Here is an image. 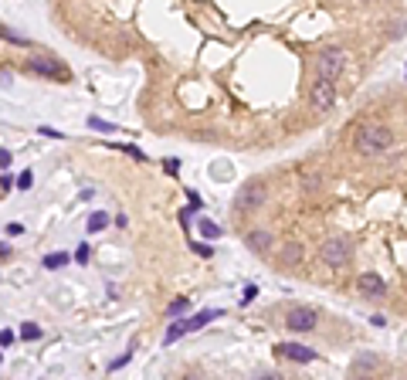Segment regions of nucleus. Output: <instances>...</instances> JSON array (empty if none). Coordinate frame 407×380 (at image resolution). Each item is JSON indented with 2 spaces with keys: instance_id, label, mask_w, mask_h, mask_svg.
Returning a JSON list of instances; mask_svg holds the SVG:
<instances>
[{
  "instance_id": "obj_2",
  "label": "nucleus",
  "mask_w": 407,
  "mask_h": 380,
  "mask_svg": "<svg viewBox=\"0 0 407 380\" xmlns=\"http://www.w3.org/2000/svg\"><path fill=\"white\" fill-rule=\"evenodd\" d=\"M343 65H347L343 48H323V51H319V58H316V75L336 82V78H340V72H343Z\"/></svg>"
},
{
  "instance_id": "obj_22",
  "label": "nucleus",
  "mask_w": 407,
  "mask_h": 380,
  "mask_svg": "<svg viewBox=\"0 0 407 380\" xmlns=\"http://www.w3.org/2000/svg\"><path fill=\"white\" fill-rule=\"evenodd\" d=\"M0 167H4V170L11 167V150H0Z\"/></svg>"
},
{
  "instance_id": "obj_19",
  "label": "nucleus",
  "mask_w": 407,
  "mask_h": 380,
  "mask_svg": "<svg viewBox=\"0 0 407 380\" xmlns=\"http://www.w3.org/2000/svg\"><path fill=\"white\" fill-rule=\"evenodd\" d=\"M18 187H20V190H27V187H31V170H24V173L18 177Z\"/></svg>"
},
{
  "instance_id": "obj_23",
  "label": "nucleus",
  "mask_w": 407,
  "mask_h": 380,
  "mask_svg": "<svg viewBox=\"0 0 407 380\" xmlns=\"http://www.w3.org/2000/svg\"><path fill=\"white\" fill-rule=\"evenodd\" d=\"M75 258H78V262H89V245H82V248H78V255H75Z\"/></svg>"
},
{
  "instance_id": "obj_11",
  "label": "nucleus",
  "mask_w": 407,
  "mask_h": 380,
  "mask_svg": "<svg viewBox=\"0 0 407 380\" xmlns=\"http://www.w3.org/2000/svg\"><path fill=\"white\" fill-rule=\"evenodd\" d=\"M302 258V245L299 241H289V245L282 248V265H295Z\"/></svg>"
},
{
  "instance_id": "obj_12",
  "label": "nucleus",
  "mask_w": 407,
  "mask_h": 380,
  "mask_svg": "<svg viewBox=\"0 0 407 380\" xmlns=\"http://www.w3.org/2000/svg\"><path fill=\"white\" fill-rule=\"evenodd\" d=\"M373 367H377V357H367V353H363V357H356V360H353L349 370H353V374H360V370H373Z\"/></svg>"
},
{
  "instance_id": "obj_9",
  "label": "nucleus",
  "mask_w": 407,
  "mask_h": 380,
  "mask_svg": "<svg viewBox=\"0 0 407 380\" xmlns=\"http://www.w3.org/2000/svg\"><path fill=\"white\" fill-rule=\"evenodd\" d=\"M356 289H360L367 299H377V296H384V292H387V285H384V279H380L377 272H363V275L356 279Z\"/></svg>"
},
{
  "instance_id": "obj_16",
  "label": "nucleus",
  "mask_w": 407,
  "mask_h": 380,
  "mask_svg": "<svg viewBox=\"0 0 407 380\" xmlns=\"http://www.w3.org/2000/svg\"><path fill=\"white\" fill-rule=\"evenodd\" d=\"M200 231H204V238H217V234H221V228H217L214 221H200Z\"/></svg>"
},
{
  "instance_id": "obj_7",
  "label": "nucleus",
  "mask_w": 407,
  "mask_h": 380,
  "mask_svg": "<svg viewBox=\"0 0 407 380\" xmlns=\"http://www.w3.org/2000/svg\"><path fill=\"white\" fill-rule=\"evenodd\" d=\"M309 102L319 109V113H330L332 102H336V82H330V78H316L309 89Z\"/></svg>"
},
{
  "instance_id": "obj_13",
  "label": "nucleus",
  "mask_w": 407,
  "mask_h": 380,
  "mask_svg": "<svg viewBox=\"0 0 407 380\" xmlns=\"http://www.w3.org/2000/svg\"><path fill=\"white\" fill-rule=\"evenodd\" d=\"M58 265H68V255H65V251H58V255H48V258H44V268H58Z\"/></svg>"
},
{
  "instance_id": "obj_3",
  "label": "nucleus",
  "mask_w": 407,
  "mask_h": 380,
  "mask_svg": "<svg viewBox=\"0 0 407 380\" xmlns=\"http://www.w3.org/2000/svg\"><path fill=\"white\" fill-rule=\"evenodd\" d=\"M27 72H34V75H41V78H51V82H72L68 68L61 65L58 58H51V55L31 58V61H27Z\"/></svg>"
},
{
  "instance_id": "obj_4",
  "label": "nucleus",
  "mask_w": 407,
  "mask_h": 380,
  "mask_svg": "<svg viewBox=\"0 0 407 380\" xmlns=\"http://www.w3.org/2000/svg\"><path fill=\"white\" fill-rule=\"evenodd\" d=\"M265 184L261 180H248L245 187L238 190V197H234V210L238 214H248V210H254V208H261V201H265Z\"/></svg>"
},
{
  "instance_id": "obj_14",
  "label": "nucleus",
  "mask_w": 407,
  "mask_h": 380,
  "mask_svg": "<svg viewBox=\"0 0 407 380\" xmlns=\"http://www.w3.org/2000/svg\"><path fill=\"white\" fill-rule=\"evenodd\" d=\"M214 316H217V312H200V316H194V319L187 323V329H200V326L207 323V319H214Z\"/></svg>"
},
{
  "instance_id": "obj_6",
  "label": "nucleus",
  "mask_w": 407,
  "mask_h": 380,
  "mask_svg": "<svg viewBox=\"0 0 407 380\" xmlns=\"http://www.w3.org/2000/svg\"><path fill=\"white\" fill-rule=\"evenodd\" d=\"M319 258H323L330 268H343L349 262V241L347 238H330V241H323Z\"/></svg>"
},
{
  "instance_id": "obj_1",
  "label": "nucleus",
  "mask_w": 407,
  "mask_h": 380,
  "mask_svg": "<svg viewBox=\"0 0 407 380\" xmlns=\"http://www.w3.org/2000/svg\"><path fill=\"white\" fill-rule=\"evenodd\" d=\"M394 143V133H390L387 126H363L360 133H356V150L373 156V153H384Z\"/></svg>"
},
{
  "instance_id": "obj_10",
  "label": "nucleus",
  "mask_w": 407,
  "mask_h": 380,
  "mask_svg": "<svg viewBox=\"0 0 407 380\" xmlns=\"http://www.w3.org/2000/svg\"><path fill=\"white\" fill-rule=\"evenodd\" d=\"M245 248H248V251H252V255H269L271 251V234L269 231H248V234H245Z\"/></svg>"
},
{
  "instance_id": "obj_15",
  "label": "nucleus",
  "mask_w": 407,
  "mask_h": 380,
  "mask_svg": "<svg viewBox=\"0 0 407 380\" xmlns=\"http://www.w3.org/2000/svg\"><path fill=\"white\" fill-rule=\"evenodd\" d=\"M102 228H105V214H98L96 210V214L89 217V231H102Z\"/></svg>"
},
{
  "instance_id": "obj_5",
  "label": "nucleus",
  "mask_w": 407,
  "mask_h": 380,
  "mask_svg": "<svg viewBox=\"0 0 407 380\" xmlns=\"http://www.w3.org/2000/svg\"><path fill=\"white\" fill-rule=\"evenodd\" d=\"M316 319H319V312L312 305H292L289 312H285V326H289L292 333H312Z\"/></svg>"
},
{
  "instance_id": "obj_21",
  "label": "nucleus",
  "mask_w": 407,
  "mask_h": 380,
  "mask_svg": "<svg viewBox=\"0 0 407 380\" xmlns=\"http://www.w3.org/2000/svg\"><path fill=\"white\" fill-rule=\"evenodd\" d=\"M183 309H187V299H176V303H170V312H183Z\"/></svg>"
},
{
  "instance_id": "obj_20",
  "label": "nucleus",
  "mask_w": 407,
  "mask_h": 380,
  "mask_svg": "<svg viewBox=\"0 0 407 380\" xmlns=\"http://www.w3.org/2000/svg\"><path fill=\"white\" fill-rule=\"evenodd\" d=\"M89 126H92V129H112V126H109V122H102V119H96V115H92V119H89Z\"/></svg>"
},
{
  "instance_id": "obj_17",
  "label": "nucleus",
  "mask_w": 407,
  "mask_h": 380,
  "mask_svg": "<svg viewBox=\"0 0 407 380\" xmlns=\"http://www.w3.org/2000/svg\"><path fill=\"white\" fill-rule=\"evenodd\" d=\"M38 336H41V329H38L34 323H27V326H24V340H38Z\"/></svg>"
},
{
  "instance_id": "obj_24",
  "label": "nucleus",
  "mask_w": 407,
  "mask_h": 380,
  "mask_svg": "<svg viewBox=\"0 0 407 380\" xmlns=\"http://www.w3.org/2000/svg\"><path fill=\"white\" fill-rule=\"evenodd\" d=\"M163 167H167V173H176V170H180V163H176V160H167Z\"/></svg>"
},
{
  "instance_id": "obj_18",
  "label": "nucleus",
  "mask_w": 407,
  "mask_h": 380,
  "mask_svg": "<svg viewBox=\"0 0 407 380\" xmlns=\"http://www.w3.org/2000/svg\"><path fill=\"white\" fill-rule=\"evenodd\" d=\"M302 184H306V190H316V187H319V177H316V173H306V177H302Z\"/></svg>"
},
{
  "instance_id": "obj_8",
  "label": "nucleus",
  "mask_w": 407,
  "mask_h": 380,
  "mask_svg": "<svg viewBox=\"0 0 407 380\" xmlns=\"http://www.w3.org/2000/svg\"><path fill=\"white\" fill-rule=\"evenodd\" d=\"M275 353H278L282 360H295V363H312L316 360V353H312L309 346H302V343H278Z\"/></svg>"
}]
</instances>
